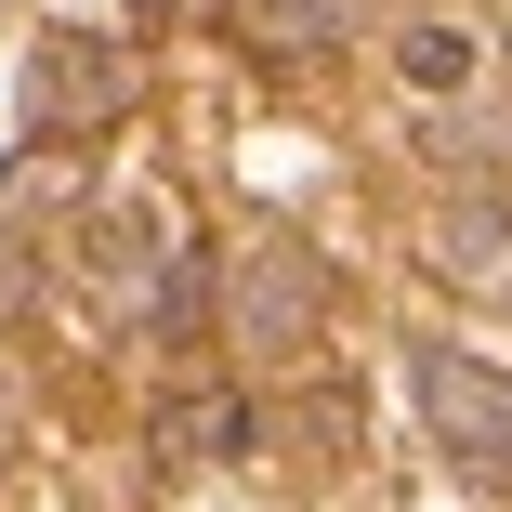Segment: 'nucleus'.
<instances>
[{"label":"nucleus","instance_id":"obj_1","mask_svg":"<svg viewBox=\"0 0 512 512\" xmlns=\"http://www.w3.org/2000/svg\"><path fill=\"white\" fill-rule=\"evenodd\" d=\"M132 106H145V66H132L119 40H92V27H40V40H27V145H40V158L106 145Z\"/></svg>","mask_w":512,"mask_h":512},{"label":"nucleus","instance_id":"obj_2","mask_svg":"<svg viewBox=\"0 0 512 512\" xmlns=\"http://www.w3.org/2000/svg\"><path fill=\"white\" fill-rule=\"evenodd\" d=\"M316 316H329V263L302 250V237H250L224 263V342L237 355H302Z\"/></svg>","mask_w":512,"mask_h":512},{"label":"nucleus","instance_id":"obj_3","mask_svg":"<svg viewBox=\"0 0 512 512\" xmlns=\"http://www.w3.org/2000/svg\"><path fill=\"white\" fill-rule=\"evenodd\" d=\"M421 421H434V447H447L460 473L512 486V381H499L486 355H421Z\"/></svg>","mask_w":512,"mask_h":512},{"label":"nucleus","instance_id":"obj_4","mask_svg":"<svg viewBox=\"0 0 512 512\" xmlns=\"http://www.w3.org/2000/svg\"><path fill=\"white\" fill-rule=\"evenodd\" d=\"M171 250H184L171 237V197H106V211H92V276H106L119 302H145Z\"/></svg>","mask_w":512,"mask_h":512},{"label":"nucleus","instance_id":"obj_5","mask_svg":"<svg viewBox=\"0 0 512 512\" xmlns=\"http://www.w3.org/2000/svg\"><path fill=\"white\" fill-rule=\"evenodd\" d=\"M237 447H263V407H250V394H184L171 421H158V460H171V473H211V460H237Z\"/></svg>","mask_w":512,"mask_h":512},{"label":"nucleus","instance_id":"obj_6","mask_svg":"<svg viewBox=\"0 0 512 512\" xmlns=\"http://www.w3.org/2000/svg\"><path fill=\"white\" fill-rule=\"evenodd\" d=\"M434 276H460V289L512 276V197H460V211L434 224Z\"/></svg>","mask_w":512,"mask_h":512},{"label":"nucleus","instance_id":"obj_7","mask_svg":"<svg viewBox=\"0 0 512 512\" xmlns=\"http://www.w3.org/2000/svg\"><path fill=\"white\" fill-rule=\"evenodd\" d=\"M145 342H158L171 368L211 342V263H197V250H171V263H158V289H145Z\"/></svg>","mask_w":512,"mask_h":512},{"label":"nucleus","instance_id":"obj_8","mask_svg":"<svg viewBox=\"0 0 512 512\" xmlns=\"http://www.w3.org/2000/svg\"><path fill=\"white\" fill-rule=\"evenodd\" d=\"M355 27V0H237V40L250 53H329Z\"/></svg>","mask_w":512,"mask_h":512},{"label":"nucleus","instance_id":"obj_9","mask_svg":"<svg viewBox=\"0 0 512 512\" xmlns=\"http://www.w3.org/2000/svg\"><path fill=\"white\" fill-rule=\"evenodd\" d=\"M394 79H407V92H473V79H486V40L434 14V27H407V40H394Z\"/></svg>","mask_w":512,"mask_h":512},{"label":"nucleus","instance_id":"obj_10","mask_svg":"<svg viewBox=\"0 0 512 512\" xmlns=\"http://www.w3.org/2000/svg\"><path fill=\"white\" fill-rule=\"evenodd\" d=\"M40 302V237H0V316H27Z\"/></svg>","mask_w":512,"mask_h":512},{"label":"nucleus","instance_id":"obj_11","mask_svg":"<svg viewBox=\"0 0 512 512\" xmlns=\"http://www.w3.org/2000/svg\"><path fill=\"white\" fill-rule=\"evenodd\" d=\"M132 14H145V27H184V14H197V0H132Z\"/></svg>","mask_w":512,"mask_h":512}]
</instances>
